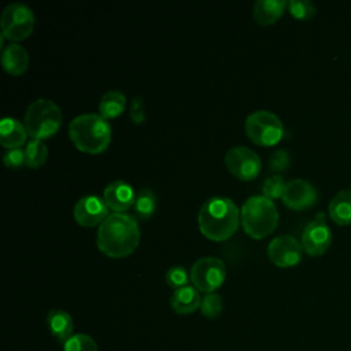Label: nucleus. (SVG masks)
<instances>
[{"instance_id":"nucleus-1","label":"nucleus","mask_w":351,"mask_h":351,"mask_svg":"<svg viewBox=\"0 0 351 351\" xmlns=\"http://www.w3.org/2000/svg\"><path fill=\"white\" fill-rule=\"evenodd\" d=\"M140 241V228L134 215L112 213L100 225L96 233L97 248L112 258L132 254Z\"/></svg>"},{"instance_id":"nucleus-2","label":"nucleus","mask_w":351,"mask_h":351,"mask_svg":"<svg viewBox=\"0 0 351 351\" xmlns=\"http://www.w3.org/2000/svg\"><path fill=\"white\" fill-rule=\"evenodd\" d=\"M197 223L200 232L207 239L223 241L237 230L240 210L229 197L213 196L202 204Z\"/></svg>"},{"instance_id":"nucleus-3","label":"nucleus","mask_w":351,"mask_h":351,"mask_svg":"<svg viewBox=\"0 0 351 351\" xmlns=\"http://www.w3.org/2000/svg\"><path fill=\"white\" fill-rule=\"evenodd\" d=\"M69 136L80 151L100 154L111 141V126L100 114H80L70 121Z\"/></svg>"},{"instance_id":"nucleus-4","label":"nucleus","mask_w":351,"mask_h":351,"mask_svg":"<svg viewBox=\"0 0 351 351\" xmlns=\"http://www.w3.org/2000/svg\"><path fill=\"white\" fill-rule=\"evenodd\" d=\"M278 223V210L273 200L263 195L250 196L241 206V225L247 234L263 239L273 233Z\"/></svg>"},{"instance_id":"nucleus-5","label":"nucleus","mask_w":351,"mask_h":351,"mask_svg":"<svg viewBox=\"0 0 351 351\" xmlns=\"http://www.w3.org/2000/svg\"><path fill=\"white\" fill-rule=\"evenodd\" d=\"M62 125L60 107L51 99H36L25 112V128L32 138L51 137Z\"/></svg>"},{"instance_id":"nucleus-6","label":"nucleus","mask_w":351,"mask_h":351,"mask_svg":"<svg viewBox=\"0 0 351 351\" xmlns=\"http://www.w3.org/2000/svg\"><path fill=\"white\" fill-rule=\"evenodd\" d=\"M248 138L263 147L277 144L284 136V125L281 119L271 111L256 110L251 112L244 123Z\"/></svg>"},{"instance_id":"nucleus-7","label":"nucleus","mask_w":351,"mask_h":351,"mask_svg":"<svg viewBox=\"0 0 351 351\" xmlns=\"http://www.w3.org/2000/svg\"><path fill=\"white\" fill-rule=\"evenodd\" d=\"M1 33L11 41H19L30 36L34 27V14L23 3L8 4L0 16Z\"/></svg>"},{"instance_id":"nucleus-8","label":"nucleus","mask_w":351,"mask_h":351,"mask_svg":"<svg viewBox=\"0 0 351 351\" xmlns=\"http://www.w3.org/2000/svg\"><path fill=\"white\" fill-rule=\"evenodd\" d=\"M191 281L197 291L210 293L219 288L226 277V267L217 256L199 258L191 269Z\"/></svg>"},{"instance_id":"nucleus-9","label":"nucleus","mask_w":351,"mask_h":351,"mask_svg":"<svg viewBox=\"0 0 351 351\" xmlns=\"http://www.w3.org/2000/svg\"><path fill=\"white\" fill-rule=\"evenodd\" d=\"M228 170L237 178L248 181L255 178L262 169L259 155L248 147L236 145L228 149L225 155Z\"/></svg>"},{"instance_id":"nucleus-10","label":"nucleus","mask_w":351,"mask_h":351,"mask_svg":"<svg viewBox=\"0 0 351 351\" xmlns=\"http://www.w3.org/2000/svg\"><path fill=\"white\" fill-rule=\"evenodd\" d=\"M332 232L326 222L325 214L318 213L315 218L306 225L302 233L303 251L310 256H319L326 252L332 243Z\"/></svg>"},{"instance_id":"nucleus-11","label":"nucleus","mask_w":351,"mask_h":351,"mask_svg":"<svg viewBox=\"0 0 351 351\" xmlns=\"http://www.w3.org/2000/svg\"><path fill=\"white\" fill-rule=\"evenodd\" d=\"M303 247L291 234H281L270 240L267 245L269 259L280 267H291L300 262Z\"/></svg>"},{"instance_id":"nucleus-12","label":"nucleus","mask_w":351,"mask_h":351,"mask_svg":"<svg viewBox=\"0 0 351 351\" xmlns=\"http://www.w3.org/2000/svg\"><path fill=\"white\" fill-rule=\"evenodd\" d=\"M282 203L291 210H306L315 204L318 199V193L315 186L303 178H295L287 182Z\"/></svg>"},{"instance_id":"nucleus-13","label":"nucleus","mask_w":351,"mask_h":351,"mask_svg":"<svg viewBox=\"0 0 351 351\" xmlns=\"http://www.w3.org/2000/svg\"><path fill=\"white\" fill-rule=\"evenodd\" d=\"M74 219L82 226L100 225L110 214L104 199L96 195H86L74 204Z\"/></svg>"},{"instance_id":"nucleus-14","label":"nucleus","mask_w":351,"mask_h":351,"mask_svg":"<svg viewBox=\"0 0 351 351\" xmlns=\"http://www.w3.org/2000/svg\"><path fill=\"white\" fill-rule=\"evenodd\" d=\"M103 199L110 210L115 213H123L134 204L136 193L130 184L123 180H115L104 188Z\"/></svg>"},{"instance_id":"nucleus-15","label":"nucleus","mask_w":351,"mask_h":351,"mask_svg":"<svg viewBox=\"0 0 351 351\" xmlns=\"http://www.w3.org/2000/svg\"><path fill=\"white\" fill-rule=\"evenodd\" d=\"M47 324L51 335L63 346L74 333V322L71 315L62 308H52L47 314Z\"/></svg>"},{"instance_id":"nucleus-16","label":"nucleus","mask_w":351,"mask_h":351,"mask_svg":"<svg viewBox=\"0 0 351 351\" xmlns=\"http://www.w3.org/2000/svg\"><path fill=\"white\" fill-rule=\"evenodd\" d=\"M202 298L199 291L193 285H185L182 288L174 289L171 298H170V304L174 313L186 315L192 314L193 311L200 307Z\"/></svg>"},{"instance_id":"nucleus-17","label":"nucleus","mask_w":351,"mask_h":351,"mask_svg":"<svg viewBox=\"0 0 351 351\" xmlns=\"http://www.w3.org/2000/svg\"><path fill=\"white\" fill-rule=\"evenodd\" d=\"M27 130L25 123L19 122L12 117H5L1 119L0 123V141L1 145L11 149V148H21L26 143Z\"/></svg>"},{"instance_id":"nucleus-18","label":"nucleus","mask_w":351,"mask_h":351,"mask_svg":"<svg viewBox=\"0 0 351 351\" xmlns=\"http://www.w3.org/2000/svg\"><path fill=\"white\" fill-rule=\"evenodd\" d=\"M1 64L5 71H8L12 75H21L26 71L29 66V55L27 51L16 44H8L1 53Z\"/></svg>"},{"instance_id":"nucleus-19","label":"nucleus","mask_w":351,"mask_h":351,"mask_svg":"<svg viewBox=\"0 0 351 351\" xmlns=\"http://www.w3.org/2000/svg\"><path fill=\"white\" fill-rule=\"evenodd\" d=\"M330 219L339 226L351 225V189L339 191L328 206Z\"/></svg>"},{"instance_id":"nucleus-20","label":"nucleus","mask_w":351,"mask_h":351,"mask_svg":"<svg viewBox=\"0 0 351 351\" xmlns=\"http://www.w3.org/2000/svg\"><path fill=\"white\" fill-rule=\"evenodd\" d=\"M287 5L285 0H256L252 7V16L259 25H271L282 15Z\"/></svg>"},{"instance_id":"nucleus-21","label":"nucleus","mask_w":351,"mask_h":351,"mask_svg":"<svg viewBox=\"0 0 351 351\" xmlns=\"http://www.w3.org/2000/svg\"><path fill=\"white\" fill-rule=\"evenodd\" d=\"M126 106V96L121 90L111 89L106 92L99 101V114L106 118H115L123 112Z\"/></svg>"},{"instance_id":"nucleus-22","label":"nucleus","mask_w":351,"mask_h":351,"mask_svg":"<svg viewBox=\"0 0 351 351\" xmlns=\"http://www.w3.org/2000/svg\"><path fill=\"white\" fill-rule=\"evenodd\" d=\"M133 206L140 219H148L156 210V196L149 188H140L136 193Z\"/></svg>"},{"instance_id":"nucleus-23","label":"nucleus","mask_w":351,"mask_h":351,"mask_svg":"<svg viewBox=\"0 0 351 351\" xmlns=\"http://www.w3.org/2000/svg\"><path fill=\"white\" fill-rule=\"evenodd\" d=\"M25 152V165L29 167H40L41 165L45 163L47 156H48V148L47 145L37 138H32L25 144L23 148Z\"/></svg>"},{"instance_id":"nucleus-24","label":"nucleus","mask_w":351,"mask_h":351,"mask_svg":"<svg viewBox=\"0 0 351 351\" xmlns=\"http://www.w3.org/2000/svg\"><path fill=\"white\" fill-rule=\"evenodd\" d=\"M63 351H99V347L89 335L75 333L63 344Z\"/></svg>"},{"instance_id":"nucleus-25","label":"nucleus","mask_w":351,"mask_h":351,"mask_svg":"<svg viewBox=\"0 0 351 351\" xmlns=\"http://www.w3.org/2000/svg\"><path fill=\"white\" fill-rule=\"evenodd\" d=\"M222 308H223V302L219 295L210 292L202 298L200 311L206 318H210V319L217 318L222 313Z\"/></svg>"},{"instance_id":"nucleus-26","label":"nucleus","mask_w":351,"mask_h":351,"mask_svg":"<svg viewBox=\"0 0 351 351\" xmlns=\"http://www.w3.org/2000/svg\"><path fill=\"white\" fill-rule=\"evenodd\" d=\"M285 186H287V182L284 181V178L280 174H273L265 178L262 184V193L270 200L278 199V197H282Z\"/></svg>"},{"instance_id":"nucleus-27","label":"nucleus","mask_w":351,"mask_h":351,"mask_svg":"<svg viewBox=\"0 0 351 351\" xmlns=\"http://www.w3.org/2000/svg\"><path fill=\"white\" fill-rule=\"evenodd\" d=\"M287 7L295 18L302 21L310 19L315 14V5L308 0H291Z\"/></svg>"},{"instance_id":"nucleus-28","label":"nucleus","mask_w":351,"mask_h":351,"mask_svg":"<svg viewBox=\"0 0 351 351\" xmlns=\"http://www.w3.org/2000/svg\"><path fill=\"white\" fill-rule=\"evenodd\" d=\"M189 274L186 271L185 267L182 266H171L166 274H165V278H166V282L167 285H170L171 288L174 289H178V288H182L185 285H188V281H189Z\"/></svg>"},{"instance_id":"nucleus-29","label":"nucleus","mask_w":351,"mask_h":351,"mask_svg":"<svg viewBox=\"0 0 351 351\" xmlns=\"http://www.w3.org/2000/svg\"><path fill=\"white\" fill-rule=\"evenodd\" d=\"M289 165H291V156H289V152L285 149H276L269 156V169L271 171H277V173L284 171L289 167Z\"/></svg>"},{"instance_id":"nucleus-30","label":"nucleus","mask_w":351,"mask_h":351,"mask_svg":"<svg viewBox=\"0 0 351 351\" xmlns=\"http://www.w3.org/2000/svg\"><path fill=\"white\" fill-rule=\"evenodd\" d=\"M129 115L134 123H144L147 117H145V110H144V100L141 96H134L130 103L129 108Z\"/></svg>"},{"instance_id":"nucleus-31","label":"nucleus","mask_w":351,"mask_h":351,"mask_svg":"<svg viewBox=\"0 0 351 351\" xmlns=\"http://www.w3.org/2000/svg\"><path fill=\"white\" fill-rule=\"evenodd\" d=\"M3 162L7 167L16 169L25 163V152L22 148H11L4 152Z\"/></svg>"}]
</instances>
